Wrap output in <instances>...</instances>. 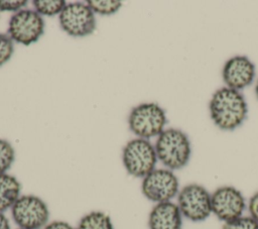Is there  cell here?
Returning <instances> with one entry per match:
<instances>
[{"instance_id":"6da1fadb","label":"cell","mask_w":258,"mask_h":229,"mask_svg":"<svg viewBox=\"0 0 258 229\" xmlns=\"http://www.w3.org/2000/svg\"><path fill=\"white\" fill-rule=\"evenodd\" d=\"M213 123L221 130L233 131L244 123L248 116V104L244 95L226 86L219 88L209 102Z\"/></svg>"},{"instance_id":"7a4b0ae2","label":"cell","mask_w":258,"mask_h":229,"mask_svg":"<svg viewBox=\"0 0 258 229\" xmlns=\"http://www.w3.org/2000/svg\"><path fill=\"white\" fill-rule=\"evenodd\" d=\"M154 147L158 161L163 167L173 171L185 167L191 157L190 140L187 134L178 128H165L156 137Z\"/></svg>"},{"instance_id":"3957f363","label":"cell","mask_w":258,"mask_h":229,"mask_svg":"<svg viewBox=\"0 0 258 229\" xmlns=\"http://www.w3.org/2000/svg\"><path fill=\"white\" fill-rule=\"evenodd\" d=\"M176 205L182 217L192 223H201L212 216V193L199 183H189L180 188Z\"/></svg>"},{"instance_id":"277c9868","label":"cell","mask_w":258,"mask_h":229,"mask_svg":"<svg viewBox=\"0 0 258 229\" xmlns=\"http://www.w3.org/2000/svg\"><path fill=\"white\" fill-rule=\"evenodd\" d=\"M167 117L164 109L154 102L141 103L134 107L128 117L130 130L139 138L157 137L164 129Z\"/></svg>"},{"instance_id":"5b68a950","label":"cell","mask_w":258,"mask_h":229,"mask_svg":"<svg viewBox=\"0 0 258 229\" xmlns=\"http://www.w3.org/2000/svg\"><path fill=\"white\" fill-rule=\"evenodd\" d=\"M157 155L154 145L144 138L129 140L122 150V162L126 171L135 178L143 179L156 168Z\"/></svg>"},{"instance_id":"8992f818","label":"cell","mask_w":258,"mask_h":229,"mask_svg":"<svg viewBox=\"0 0 258 229\" xmlns=\"http://www.w3.org/2000/svg\"><path fill=\"white\" fill-rule=\"evenodd\" d=\"M180 190L175 173L166 167H156L142 179L141 192L154 204L169 202L177 197Z\"/></svg>"},{"instance_id":"52a82bcc","label":"cell","mask_w":258,"mask_h":229,"mask_svg":"<svg viewBox=\"0 0 258 229\" xmlns=\"http://www.w3.org/2000/svg\"><path fill=\"white\" fill-rule=\"evenodd\" d=\"M10 210L12 220L18 228L42 229L48 223V207L35 195H21Z\"/></svg>"},{"instance_id":"ba28073f","label":"cell","mask_w":258,"mask_h":229,"mask_svg":"<svg viewBox=\"0 0 258 229\" xmlns=\"http://www.w3.org/2000/svg\"><path fill=\"white\" fill-rule=\"evenodd\" d=\"M246 210L247 200L238 188L224 185L212 192V214L221 222L233 221L243 216Z\"/></svg>"},{"instance_id":"9c48e42d","label":"cell","mask_w":258,"mask_h":229,"mask_svg":"<svg viewBox=\"0 0 258 229\" xmlns=\"http://www.w3.org/2000/svg\"><path fill=\"white\" fill-rule=\"evenodd\" d=\"M44 32V21L35 10L22 9L14 13L8 24V35L17 43L30 45Z\"/></svg>"},{"instance_id":"30bf717a","label":"cell","mask_w":258,"mask_h":229,"mask_svg":"<svg viewBox=\"0 0 258 229\" xmlns=\"http://www.w3.org/2000/svg\"><path fill=\"white\" fill-rule=\"evenodd\" d=\"M58 19L61 29L74 37L90 35L96 28L95 13L87 3H67L59 13Z\"/></svg>"},{"instance_id":"8fae6325","label":"cell","mask_w":258,"mask_h":229,"mask_svg":"<svg viewBox=\"0 0 258 229\" xmlns=\"http://www.w3.org/2000/svg\"><path fill=\"white\" fill-rule=\"evenodd\" d=\"M256 67L254 63L243 54H237L223 66L222 78L226 87L240 91L249 87L255 80Z\"/></svg>"},{"instance_id":"7c38bea8","label":"cell","mask_w":258,"mask_h":229,"mask_svg":"<svg viewBox=\"0 0 258 229\" xmlns=\"http://www.w3.org/2000/svg\"><path fill=\"white\" fill-rule=\"evenodd\" d=\"M183 217L175 202L154 204L148 215L149 229H182Z\"/></svg>"},{"instance_id":"4fadbf2b","label":"cell","mask_w":258,"mask_h":229,"mask_svg":"<svg viewBox=\"0 0 258 229\" xmlns=\"http://www.w3.org/2000/svg\"><path fill=\"white\" fill-rule=\"evenodd\" d=\"M21 184L12 175H0V212L11 209L21 196Z\"/></svg>"},{"instance_id":"5bb4252c","label":"cell","mask_w":258,"mask_h":229,"mask_svg":"<svg viewBox=\"0 0 258 229\" xmlns=\"http://www.w3.org/2000/svg\"><path fill=\"white\" fill-rule=\"evenodd\" d=\"M76 229H115L110 216L101 211H92L84 215Z\"/></svg>"},{"instance_id":"9a60e30c","label":"cell","mask_w":258,"mask_h":229,"mask_svg":"<svg viewBox=\"0 0 258 229\" xmlns=\"http://www.w3.org/2000/svg\"><path fill=\"white\" fill-rule=\"evenodd\" d=\"M35 11L41 16H53L62 11L67 2L63 0H34L32 2Z\"/></svg>"},{"instance_id":"2e32d148","label":"cell","mask_w":258,"mask_h":229,"mask_svg":"<svg viewBox=\"0 0 258 229\" xmlns=\"http://www.w3.org/2000/svg\"><path fill=\"white\" fill-rule=\"evenodd\" d=\"M87 4L94 13H98L101 15L114 14L120 9L122 5L120 1L116 0H89L87 1Z\"/></svg>"},{"instance_id":"e0dca14e","label":"cell","mask_w":258,"mask_h":229,"mask_svg":"<svg viewBox=\"0 0 258 229\" xmlns=\"http://www.w3.org/2000/svg\"><path fill=\"white\" fill-rule=\"evenodd\" d=\"M15 158V151L12 144L4 139H0V175L6 174L12 166Z\"/></svg>"},{"instance_id":"ac0fdd59","label":"cell","mask_w":258,"mask_h":229,"mask_svg":"<svg viewBox=\"0 0 258 229\" xmlns=\"http://www.w3.org/2000/svg\"><path fill=\"white\" fill-rule=\"evenodd\" d=\"M222 229H258V222L249 215H243L233 221L223 223Z\"/></svg>"},{"instance_id":"d6986e66","label":"cell","mask_w":258,"mask_h":229,"mask_svg":"<svg viewBox=\"0 0 258 229\" xmlns=\"http://www.w3.org/2000/svg\"><path fill=\"white\" fill-rule=\"evenodd\" d=\"M14 51V45L9 35L0 33V66L7 63Z\"/></svg>"},{"instance_id":"ffe728a7","label":"cell","mask_w":258,"mask_h":229,"mask_svg":"<svg viewBox=\"0 0 258 229\" xmlns=\"http://www.w3.org/2000/svg\"><path fill=\"white\" fill-rule=\"evenodd\" d=\"M27 4V1L23 0H0V11H9V12H18Z\"/></svg>"},{"instance_id":"44dd1931","label":"cell","mask_w":258,"mask_h":229,"mask_svg":"<svg viewBox=\"0 0 258 229\" xmlns=\"http://www.w3.org/2000/svg\"><path fill=\"white\" fill-rule=\"evenodd\" d=\"M247 211L249 216L258 222V191H256L247 201Z\"/></svg>"},{"instance_id":"7402d4cb","label":"cell","mask_w":258,"mask_h":229,"mask_svg":"<svg viewBox=\"0 0 258 229\" xmlns=\"http://www.w3.org/2000/svg\"><path fill=\"white\" fill-rule=\"evenodd\" d=\"M42 229H76V227L72 226L70 223L61 220H55L48 222Z\"/></svg>"},{"instance_id":"603a6c76","label":"cell","mask_w":258,"mask_h":229,"mask_svg":"<svg viewBox=\"0 0 258 229\" xmlns=\"http://www.w3.org/2000/svg\"><path fill=\"white\" fill-rule=\"evenodd\" d=\"M0 229H11L10 221L4 212H0Z\"/></svg>"},{"instance_id":"cb8c5ba5","label":"cell","mask_w":258,"mask_h":229,"mask_svg":"<svg viewBox=\"0 0 258 229\" xmlns=\"http://www.w3.org/2000/svg\"><path fill=\"white\" fill-rule=\"evenodd\" d=\"M255 95H256V98L258 100V80H257L256 85H255Z\"/></svg>"},{"instance_id":"d4e9b609","label":"cell","mask_w":258,"mask_h":229,"mask_svg":"<svg viewBox=\"0 0 258 229\" xmlns=\"http://www.w3.org/2000/svg\"><path fill=\"white\" fill-rule=\"evenodd\" d=\"M17 229H23V228H17Z\"/></svg>"}]
</instances>
